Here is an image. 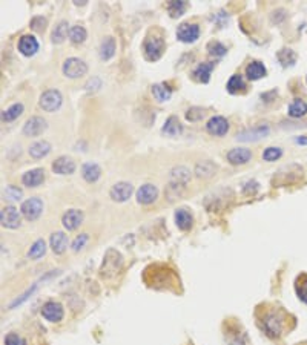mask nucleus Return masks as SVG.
<instances>
[{
    "instance_id": "obj_25",
    "label": "nucleus",
    "mask_w": 307,
    "mask_h": 345,
    "mask_svg": "<svg viewBox=\"0 0 307 345\" xmlns=\"http://www.w3.org/2000/svg\"><path fill=\"white\" fill-rule=\"evenodd\" d=\"M161 132L166 133V135H169V136H177V135H180L183 132V126H181V123L178 121L177 117H169L166 120Z\"/></svg>"
},
{
    "instance_id": "obj_4",
    "label": "nucleus",
    "mask_w": 307,
    "mask_h": 345,
    "mask_svg": "<svg viewBox=\"0 0 307 345\" xmlns=\"http://www.w3.org/2000/svg\"><path fill=\"white\" fill-rule=\"evenodd\" d=\"M62 105V94L55 89H49L40 97V108L46 112H54Z\"/></svg>"
},
{
    "instance_id": "obj_22",
    "label": "nucleus",
    "mask_w": 307,
    "mask_h": 345,
    "mask_svg": "<svg viewBox=\"0 0 307 345\" xmlns=\"http://www.w3.org/2000/svg\"><path fill=\"white\" fill-rule=\"evenodd\" d=\"M215 172H217V166L212 161H209V160L200 161L195 166V175L198 178H211L215 174Z\"/></svg>"
},
{
    "instance_id": "obj_21",
    "label": "nucleus",
    "mask_w": 307,
    "mask_h": 345,
    "mask_svg": "<svg viewBox=\"0 0 307 345\" xmlns=\"http://www.w3.org/2000/svg\"><path fill=\"white\" fill-rule=\"evenodd\" d=\"M51 249L55 255H62L68 249V236L63 232H55L51 235Z\"/></svg>"
},
{
    "instance_id": "obj_23",
    "label": "nucleus",
    "mask_w": 307,
    "mask_h": 345,
    "mask_svg": "<svg viewBox=\"0 0 307 345\" xmlns=\"http://www.w3.org/2000/svg\"><path fill=\"white\" fill-rule=\"evenodd\" d=\"M82 175L88 183H95L101 175V169L95 163H86L82 167Z\"/></svg>"
},
{
    "instance_id": "obj_17",
    "label": "nucleus",
    "mask_w": 307,
    "mask_h": 345,
    "mask_svg": "<svg viewBox=\"0 0 307 345\" xmlns=\"http://www.w3.org/2000/svg\"><path fill=\"white\" fill-rule=\"evenodd\" d=\"M45 180V170L43 169H32L22 177V183L26 187H37Z\"/></svg>"
},
{
    "instance_id": "obj_30",
    "label": "nucleus",
    "mask_w": 307,
    "mask_h": 345,
    "mask_svg": "<svg viewBox=\"0 0 307 345\" xmlns=\"http://www.w3.org/2000/svg\"><path fill=\"white\" fill-rule=\"evenodd\" d=\"M307 114V103L302 100H295L292 105L289 106V115L292 118H301Z\"/></svg>"
},
{
    "instance_id": "obj_34",
    "label": "nucleus",
    "mask_w": 307,
    "mask_h": 345,
    "mask_svg": "<svg viewBox=\"0 0 307 345\" xmlns=\"http://www.w3.org/2000/svg\"><path fill=\"white\" fill-rule=\"evenodd\" d=\"M246 85H244V80L241 76H232L227 82V91L230 94H238V92H241L244 91Z\"/></svg>"
},
{
    "instance_id": "obj_5",
    "label": "nucleus",
    "mask_w": 307,
    "mask_h": 345,
    "mask_svg": "<svg viewBox=\"0 0 307 345\" xmlns=\"http://www.w3.org/2000/svg\"><path fill=\"white\" fill-rule=\"evenodd\" d=\"M0 223L7 229L20 227V214L14 205H7L0 212Z\"/></svg>"
},
{
    "instance_id": "obj_45",
    "label": "nucleus",
    "mask_w": 307,
    "mask_h": 345,
    "mask_svg": "<svg viewBox=\"0 0 307 345\" xmlns=\"http://www.w3.org/2000/svg\"><path fill=\"white\" fill-rule=\"evenodd\" d=\"M45 25H46V19H43V17H34L31 20V28L37 32L45 31Z\"/></svg>"
},
{
    "instance_id": "obj_16",
    "label": "nucleus",
    "mask_w": 307,
    "mask_h": 345,
    "mask_svg": "<svg viewBox=\"0 0 307 345\" xmlns=\"http://www.w3.org/2000/svg\"><path fill=\"white\" fill-rule=\"evenodd\" d=\"M191 180V170L185 166H178L170 170V184L175 186H186Z\"/></svg>"
},
{
    "instance_id": "obj_15",
    "label": "nucleus",
    "mask_w": 307,
    "mask_h": 345,
    "mask_svg": "<svg viewBox=\"0 0 307 345\" xmlns=\"http://www.w3.org/2000/svg\"><path fill=\"white\" fill-rule=\"evenodd\" d=\"M264 330L270 337H277L280 336L281 330H283V321L280 316H277L275 313H270L266 321H264Z\"/></svg>"
},
{
    "instance_id": "obj_27",
    "label": "nucleus",
    "mask_w": 307,
    "mask_h": 345,
    "mask_svg": "<svg viewBox=\"0 0 307 345\" xmlns=\"http://www.w3.org/2000/svg\"><path fill=\"white\" fill-rule=\"evenodd\" d=\"M49 152H51V145L48 142H37V143L31 145V148H29V155L36 160L46 157Z\"/></svg>"
},
{
    "instance_id": "obj_1",
    "label": "nucleus",
    "mask_w": 307,
    "mask_h": 345,
    "mask_svg": "<svg viewBox=\"0 0 307 345\" xmlns=\"http://www.w3.org/2000/svg\"><path fill=\"white\" fill-rule=\"evenodd\" d=\"M43 211V201L37 196L29 198L26 201H23L22 207H20V212L22 215L28 220V221H36L40 214Z\"/></svg>"
},
{
    "instance_id": "obj_13",
    "label": "nucleus",
    "mask_w": 307,
    "mask_h": 345,
    "mask_svg": "<svg viewBox=\"0 0 307 345\" xmlns=\"http://www.w3.org/2000/svg\"><path fill=\"white\" fill-rule=\"evenodd\" d=\"M82 221H83V212L79 209L68 211L62 218V223H63L65 229H68V230H76L82 224Z\"/></svg>"
},
{
    "instance_id": "obj_18",
    "label": "nucleus",
    "mask_w": 307,
    "mask_h": 345,
    "mask_svg": "<svg viewBox=\"0 0 307 345\" xmlns=\"http://www.w3.org/2000/svg\"><path fill=\"white\" fill-rule=\"evenodd\" d=\"M157 196H158V190L154 184H143L137 190V201L140 204H151L157 199Z\"/></svg>"
},
{
    "instance_id": "obj_43",
    "label": "nucleus",
    "mask_w": 307,
    "mask_h": 345,
    "mask_svg": "<svg viewBox=\"0 0 307 345\" xmlns=\"http://www.w3.org/2000/svg\"><path fill=\"white\" fill-rule=\"evenodd\" d=\"M88 239H89L88 233H82L80 236H77V238L74 239V243H73V250H74V252H79V250H82V249L86 246Z\"/></svg>"
},
{
    "instance_id": "obj_31",
    "label": "nucleus",
    "mask_w": 307,
    "mask_h": 345,
    "mask_svg": "<svg viewBox=\"0 0 307 345\" xmlns=\"http://www.w3.org/2000/svg\"><path fill=\"white\" fill-rule=\"evenodd\" d=\"M70 25H68V22H65V20H62L55 28H54V31H52V42L54 43H62L65 39H66V36H68V29H71V28H68Z\"/></svg>"
},
{
    "instance_id": "obj_41",
    "label": "nucleus",
    "mask_w": 307,
    "mask_h": 345,
    "mask_svg": "<svg viewBox=\"0 0 307 345\" xmlns=\"http://www.w3.org/2000/svg\"><path fill=\"white\" fill-rule=\"evenodd\" d=\"M283 155V151L280 149V148H267L264 152H263V158L266 160V161H277L280 157Z\"/></svg>"
},
{
    "instance_id": "obj_28",
    "label": "nucleus",
    "mask_w": 307,
    "mask_h": 345,
    "mask_svg": "<svg viewBox=\"0 0 307 345\" xmlns=\"http://www.w3.org/2000/svg\"><path fill=\"white\" fill-rule=\"evenodd\" d=\"M192 215L186 209H178L175 212V224L180 230H189L192 227Z\"/></svg>"
},
{
    "instance_id": "obj_14",
    "label": "nucleus",
    "mask_w": 307,
    "mask_h": 345,
    "mask_svg": "<svg viewBox=\"0 0 307 345\" xmlns=\"http://www.w3.org/2000/svg\"><path fill=\"white\" fill-rule=\"evenodd\" d=\"M52 170L58 175H70V174H74L76 163L68 157H60L52 163Z\"/></svg>"
},
{
    "instance_id": "obj_32",
    "label": "nucleus",
    "mask_w": 307,
    "mask_h": 345,
    "mask_svg": "<svg viewBox=\"0 0 307 345\" xmlns=\"http://www.w3.org/2000/svg\"><path fill=\"white\" fill-rule=\"evenodd\" d=\"M46 252V244H45V241L43 239H37L36 243H34L28 252V258L29 259H39L45 255Z\"/></svg>"
},
{
    "instance_id": "obj_8",
    "label": "nucleus",
    "mask_w": 307,
    "mask_h": 345,
    "mask_svg": "<svg viewBox=\"0 0 307 345\" xmlns=\"http://www.w3.org/2000/svg\"><path fill=\"white\" fill-rule=\"evenodd\" d=\"M42 316L49 322H58L63 319V307L58 302L49 301L42 307Z\"/></svg>"
},
{
    "instance_id": "obj_7",
    "label": "nucleus",
    "mask_w": 307,
    "mask_h": 345,
    "mask_svg": "<svg viewBox=\"0 0 307 345\" xmlns=\"http://www.w3.org/2000/svg\"><path fill=\"white\" fill-rule=\"evenodd\" d=\"M269 130L270 129L267 124H260V126H255L252 129H246V130L240 132L236 135V140L238 142H258L269 133Z\"/></svg>"
},
{
    "instance_id": "obj_49",
    "label": "nucleus",
    "mask_w": 307,
    "mask_h": 345,
    "mask_svg": "<svg viewBox=\"0 0 307 345\" xmlns=\"http://www.w3.org/2000/svg\"><path fill=\"white\" fill-rule=\"evenodd\" d=\"M296 143H298V145H305V146H307V136H298V138H296Z\"/></svg>"
},
{
    "instance_id": "obj_9",
    "label": "nucleus",
    "mask_w": 307,
    "mask_h": 345,
    "mask_svg": "<svg viewBox=\"0 0 307 345\" xmlns=\"http://www.w3.org/2000/svg\"><path fill=\"white\" fill-rule=\"evenodd\" d=\"M45 130H46V121L42 117H31L23 126V133L26 136H37Z\"/></svg>"
},
{
    "instance_id": "obj_10",
    "label": "nucleus",
    "mask_w": 307,
    "mask_h": 345,
    "mask_svg": "<svg viewBox=\"0 0 307 345\" xmlns=\"http://www.w3.org/2000/svg\"><path fill=\"white\" fill-rule=\"evenodd\" d=\"M132 190H134V189H132V184H131V183L120 181V183H117V184L112 186L109 195H111V198H112L114 201H117V202H125V201H128V199L131 198Z\"/></svg>"
},
{
    "instance_id": "obj_19",
    "label": "nucleus",
    "mask_w": 307,
    "mask_h": 345,
    "mask_svg": "<svg viewBox=\"0 0 307 345\" xmlns=\"http://www.w3.org/2000/svg\"><path fill=\"white\" fill-rule=\"evenodd\" d=\"M19 51L26 55L31 57L39 51V42L34 36H23L19 42Z\"/></svg>"
},
{
    "instance_id": "obj_42",
    "label": "nucleus",
    "mask_w": 307,
    "mask_h": 345,
    "mask_svg": "<svg viewBox=\"0 0 307 345\" xmlns=\"http://www.w3.org/2000/svg\"><path fill=\"white\" fill-rule=\"evenodd\" d=\"M208 51H209L211 55L221 57V55L226 54L227 49H226V46H224L223 43H220V42H211V43L208 45Z\"/></svg>"
},
{
    "instance_id": "obj_40",
    "label": "nucleus",
    "mask_w": 307,
    "mask_h": 345,
    "mask_svg": "<svg viewBox=\"0 0 307 345\" xmlns=\"http://www.w3.org/2000/svg\"><path fill=\"white\" fill-rule=\"evenodd\" d=\"M22 195H23V192L19 187H16V186H8L4 190L5 199H10V201H19V199H22Z\"/></svg>"
},
{
    "instance_id": "obj_2",
    "label": "nucleus",
    "mask_w": 307,
    "mask_h": 345,
    "mask_svg": "<svg viewBox=\"0 0 307 345\" xmlns=\"http://www.w3.org/2000/svg\"><path fill=\"white\" fill-rule=\"evenodd\" d=\"M86 71H88L86 63L77 57H71L63 63V74L70 79H79V77L85 76Z\"/></svg>"
},
{
    "instance_id": "obj_47",
    "label": "nucleus",
    "mask_w": 307,
    "mask_h": 345,
    "mask_svg": "<svg viewBox=\"0 0 307 345\" xmlns=\"http://www.w3.org/2000/svg\"><path fill=\"white\" fill-rule=\"evenodd\" d=\"M37 287H39V284H34V286H32V287H31V289H29L28 292H25V293L22 295V298L16 299V301H14V302L11 304V308H14V307H17V305L23 304V302H25V301H26V299L29 298V295H32V292H34V290H36Z\"/></svg>"
},
{
    "instance_id": "obj_48",
    "label": "nucleus",
    "mask_w": 307,
    "mask_h": 345,
    "mask_svg": "<svg viewBox=\"0 0 307 345\" xmlns=\"http://www.w3.org/2000/svg\"><path fill=\"white\" fill-rule=\"evenodd\" d=\"M243 190H244V193H248V195L255 193V192L258 190V183H257V181H248V183L244 184Z\"/></svg>"
},
{
    "instance_id": "obj_39",
    "label": "nucleus",
    "mask_w": 307,
    "mask_h": 345,
    "mask_svg": "<svg viewBox=\"0 0 307 345\" xmlns=\"http://www.w3.org/2000/svg\"><path fill=\"white\" fill-rule=\"evenodd\" d=\"M296 295H298V298L304 302V304H307V274H304V276H301V278L298 280V283H296Z\"/></svg>"
},
{
    "instance_id": "obj_29",
    "label": "nucleus",
    "mask_w": 307,
    "mask_h": 345,
    "mask_svg": "<svg viewBox=\"0 0 307 345\" xmlns=\"http://www.w3.org/2000/svg\"><path fill=\"white\" fill-rule=\"evenodd\" d=\"M115 54V40L112 37H106L100 45V58L109 60Z\"/></svg>"
},
{
    "instance_id": "obj_26",
    "label": "nucleus",
    "mask_w": 307,
    "mask_h": 345,
    "mask_svg": "<svg viewBox=\"0 0 307 345\" xmlns=\"http://www.w3.org/2000/svg\"><path fill=\"white\" fill-rule=\"evenodd\" d=\"M246 76H248V79H251V80H260V79H263V77L266 76V67H264V64L260 63V61H252V63H249L248 67H246Z\"/></svg>"
},
{
    "instance_id": "obj_3",
    "label": "nucleus",
    "mask_w": 307,
    "mask_h": 345,
    "mask_svg": "<svg viewBox=\"0 0 307 345\" xmlns=\"http://www.w3.org/2000/svg\"><path fill=\"white\" fill-rule=\"evenodd\" d=\"M143 49H145V55L148 60L155 61L163 55L164 51V40L161 37H148L143 43Z\"/></svg>"
},
{
    "instance_id": "obj_20",
    "label": "nucleus",
    "mask_w": 307,
    "mask_h": 345,
    "mask_svg": "<svg viewBox=\"0 0 307 345\" xmlns=\"http://www.w3.org/2000/svg\"><path fill=\"white\" fill-rule=\"evenodd\" d=\"M215 67V63L212 61H208V63H201L195 67L194 71V79L200 83H208L209 79H211V73L212 69Z\"/></svg>"
},
{
    "instance_id": "obj_46",
    "label": "nucleus",
    "mask_w": 307,
    "mask_h": 345,
    "mask_svg": "<svg viewBox=\"0 0 307 345\" xmlns=\"http://www.w3.org/2000/svg\"><path fill=\"white\" fill-rule=\"evenodd\" d=\"M5 345H25V340L16 333H10L5 337Z\"/></svg>"
},
{
    "instance_id": "obj_11",
    "label": "nucleus",
    "mask_w": 307,
    "mask_h": 345,
    "mask_svg": "<svg viewBox=\"0 0 307 345\" xmlns=\"http://www.w3.org/2000/svg\"><path fill=\"white\" fill-rule=\"evenodd\" d=\"M206 129H208V132L212 133V135L223 136V135H226L227 130H229V123H227V120H226L224 117L217 115V117H212V118L208 121Z\"/></svg>"
},
{
    "instance_id": "obj_6",
    "label": "nucleus",
    "mask_w": 307,
    "mask_h": 345,
    "mask_svg": "<svg viewBox=\"0 0 307 345\" xmlns=\"http://www.w3.org/2000/svg\"><path fill=\"white\" fill-rule=\"evenodd\" d=\"M177 37L183 43H192L200 37V28L195 23H181L177 29Z\"/></svg>"
},
{
    "instance_id": "obj_38",
    "label": "nucleus",
    "mask_w": 307,
    "mask_h": 345,
    "mask_svg": "<svg viewBox=\"0 0 307 345\" xmlns=\"http://www.w3.org/2000/svg\"><path fill=\"white\" fill-rule=\"evenodd\" d=\"M152 94L158 101H166L170 98V89L166 85H154L152 86Z\"/></svg>"
},
{
    "instance_id": "obj_44",
    "label": "nucleus",
    "mask_w": 307,
    "mask_h": 345,
    "mask_svg": "<svg viewBox=\"0 0 307 345\" xmlns=\"http://www.w3.org/2000/svg\"><path fill=\"white\" fill-rule=\"evenodd\" d=\"M204 117V111L201 108H191L188 112H186V118L189 121H198Z\"/></svg>"
},
{
    "instance_id": "obj_37",
    "label": "nucleus",
    "mask_w": 307,
    "mask_h": 345,
    "mask_svg": "<svg viewBox=\"0 0 307 345\" xmlns=\"http://www.w3.org/2000/svg\"><path fill=\"white\" fill-rule=\"evenodd\" d=\"M277 57H278L280 63H281L284 67L292 66V64L296 61V54H295L292 49H281V51L277 54Z\"/></svg>"
},
{
    "instance_id": "obj_33",
    "label": "nucleus",
    "mask_w": 307,
    "mask_h": 345,
    "mask_svg": "<svg viewBox=\"0 0 307 345\" xmlns=\"http://www.w3.org/2000/svg\"><path fill=\"white\" fill-rule=\"evenodd\" d=\"M23 112V105L22 103H14L11 108H8L7 111L2 112V120L4 121H14L16 118H19Z\"/></svg>"
},
{
    "instance_id": "obj_12",
    "label": "nucleus",
    "mask_w": 307,
    "mask_h": 345,
    "mask_svg": "<svg viewBox=\"0 0 307 345\" xmlns=\"http://www.w3.org/2000/svg\"><path fill=\"white\" fill-rule=\"evenodd\" d=\"M226 157L230 164L238 166V164H246L252 158V152L246 148H235V149L229 151Z\"/></svg>"
},
{
    "instance_id": "obj_24",
    "label": "nucleus",
    "mask_w": 307,
    "mask_h": 345,
    "mask_svg": "<svg viewBox=\"0 0 307 345\" xmlns=\"http://www.w3.org/2000/svg\"><path fill=\"white\" fill-rule=\"evenodd\" d=\"M120 265H121V256L117 253L115 258L111 259V253L108 252L105 261H103V267H101V274H103V276H108L109 271H111V273H115V271H118Z\"/></svg>"
},
{
    "instance_id": "obj_35",
    "label": "nucleus",
    "mask_w": 307,
    "mask_h": 345,
    "mask_svg": "<svg viewBox=\"0 0 307 345\" xmlns=\"http://www.w3.org/2000/svg\"><path fill=\"white\" fill-rule=\"evenodd\" d=\"M186 10V4L183 0H172V2L167 4V11L170 14V17H180Z\"/></svg>"
},
{
    "instance_id": "obj_36",
    "label": "nucleus",
    "mask_w": 307,
    "mask_h": 345,
    "mask_svg": "<svg viewBox=\"0 0 307 345\" xmlns=\"http://www.w3.org/2000/svg\"><path fill=\"white\" fill-rule=\"evenodd\" d=\"M70 39H71V42L73 43H83L85 40H86V29L83 28V26H79V25H76V26H73L71 29H70Z\"/></svg>"
}]
</instances>
